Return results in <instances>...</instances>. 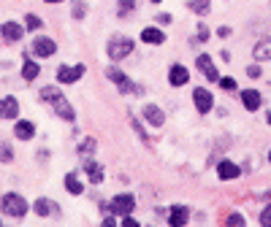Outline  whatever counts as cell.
I'll use <instances>...</instances> for the list:
<instances>
[{
  "label": "cell",
  "instance_id": "6da1fadb",
  "mask_svg": "<svg viewBox=\"0 0 271 227\" xmlns=\"http://www.w3.org/2000/svg\"><path fill=\"white\" fill-rule=\"evenodd\" d=\"M0 211H3L5 217L22 219L27 214V200L22 195H16V192H5L3 200H0Z\"/></svg>",
  "mask_w": 271,
  "mask_h": 227
},
{
  "label": "cell",
  "instance_id": "7a4b0ae2",
  "mask_svg": "<svg viewBox=\"0 0 271 227\" xmlns=\"http://www.w3.org/2000/svg\"><path fill=\"white\" fill-rule=\"evenodd\" d=\"M106 76L119 87V92H122V95H128V92H136V95H141V92H144V87H138V84H133V81H128V76L119 71V68H114V65L106 71Z\"/></svg>",
  "mask_w": 271,
  "mask_h": 227
},
{
  "label": "cell",
  "instance_id": "3957f363",
  "mask_svg": "<svg viewBox=\"0 0 271 227\" xmlns=\"http://www.w3.org/2000/svg\"><path fill=\"white\" fill-rule=\"evenodd\" d=\"M133 51V41L125 38V36H114L108 41V57L111 60H125V57Z\"/></svg>",
  "mask_w": 271,
  "mask_h": 227
},
{
  "label": "cell",
  "instance_id": "277c9868",
  "mask_svg": "<svg viewBox=\"0 0 271 227\" xmlns=\"http://www.w3.org/2000/svg\"><path fill=\"white\" fill-rule=\"evenodd\" d=\"M133 208H136V197L133 195H117L111 200V206H108V211H111L114 217H128Z\"/></svg>",
  "mask_w": 271,
  "mask_h": 227
},
{
  "label": "cell",
  "instance_id": "5b68a950",
  "mask_svg": "<svg viewBox=\"0 0 271 227\" xmlns=\"http://www.w3.org/2000/svg\"><path fill=\"white\" fill-rule=\"evenodd\" d=\"M30 51L36 57H52L57 51V44L52 38H46V36H38L36 41H33V46H30Z\"/></svg>",
  "mask_w": 271,
  "mask_h": 227
},
{
  "label": "cell",
  "instance_id": "8992f818",
  "mask_svg": "<svg viewBox=\"0 0 271 227\" xmlns=\"http://www.w3.org/2000/svg\"><path fill=\"white\" fill-rule=\"evenodd\" d=\"M82 73H84V65H60L57 68V81L60 84H73V81H79L82 79Z\"/></svg>",
  "mask_w": 271,
  "mask_h": 227
},
{
  "label": "cell",
  "instance_id": "52a82bcc",
  "mask_svg": "<svg viewBox=\"0 0 271 227\" xmlns=\"http://www.w3.org/2000/svg\"><path fill=\"white\" fill-rule=\"evenodd\" d=\"M193 103H195V108H198L201 114H209L212 111V92L198 87V90L193 92Z\"/></svg>",
  "mask_w": 271,
  "mask_h": 227
},
{
  "label": "cell",
  "instance_id": "ba28073f",
  "mask_svg": "<svg viewBox=\"0 0 271 227\" xmlns=\"http://www.w3.org/2000/svg\"><path fill=\"white\" fill-rule=\"evenodd\" d=\"M0 116H3V119H16V116H19V103H16V97L5 95L3 100H0Z\"/></svg>",
  "mask_w": 271,
  "mask_h": 227
},
{
  "label": "cell",
  "instance_id": "9c48e42d",
  "mask_svg": "<svg viewBox=\"0 0 271 227\" xmlns=\"http://www.w3.org/2000/svg\"><path fill=\"white\" fill-rule=\"evenodd\" d=\"M22 25H16V22H5L3 27H0V36H3V41H8V44H16V41L22 38Z\"/></svg>",
  "mask_w": 271,
  "mask_h": 227
},
{
  "label": "cell",
  "instance_id": "30bf717a",
  "mask_svg": "<svg viewBox=\"0 0 271 227\" xmlns=\"http://www.w3.org/2000/svg\"><path fill=\"white\" fill-rule=\"evenodd\" d=\"M168 81H171V87H184V84L190 81L187 68H184V65H171V71H168Z\"/></svg>",
  "mask_w": 271,
  "mask_h": 227
},
{
  "label": "cell",
  "instance_id": "8fae6325",
  "mask_svg": "<svg viewBox=\"0 0 271 227\" xmlns=\"http://www.w3.org/2000/svg\"><path fill=\"white\" fill-rule=\"evenodd\" d=\"M195 65H198V71L206 76L209 81H217V68L212 65V60H209V54H198V60H195Z\"/></svg>",
  "mask_w": 271,
  "mask_h": 227
},
{
  "label": "cell",
  "instance_id": "7c38bea8",
  "mask_svg": "<svg viewBox=\"0 0 271 227\" xmlns=\"http://www.w3.org/2000/svg\"><path fill=\"white\" fill-rule=\"evenodd\" d=\"M144 119L152 127H160L165 122V114H163V108H158V106H144Z\"/></svg>",
  "mask_w": 271,
  "mask_h": 227
},
{
  "label": "cell",
  "instance_id": "4fadbf2b",
  "mask_svg": "<svg viewBox=\"0 0 271 227\" xmlns=\"http://www.w3.org/2000/svg\"><path fill=\"white\" fill-rule=\"evenodd\" d=\"M241 103H244L247 111H258V108H261V92L258 90H244L241 92Z\"/></svg>",
  "mask_w": 271,
  "mask_h": 227
},
{
  "label": "cell",
  "instance_id": "5bb4252c",
  "mask_svg": "<svg viewBox=\"0 0 271 227\" xmlns=\"http://www.w3.org/2000/svg\"><path fill=\"white\" fill-rule=\"evenodd\" d=\"M239 173H241V168L236 165V162H230V160H222L220 165H217V176L225 179V182H228V179H236Z\"/></svg>",
  "mask_w": 271,
  "mask_h": 227
},
{
  "label": "cell",
  "instance_id": "9a60e30c",
  "mask_svg": "<svg viewBox=\"0 0 271 227\" xmlns=\"http://www.w3.org/2000/svg\"><path fill=\"white\" fill-rule=\"evenodd\" d=\"M187 217H190V211L184 206H174L168 211V225H174V227H182V225H187Z\"/></svg>",
  "mask_w": 271,
  "mask_h": 227
},
{
  "label": "cell",
  "instance_id": "2e32d148",
  "mask_svg": "<svg viewBox=\"0 0 271 227\" xmlns=\"http://www.w3.org/2000/svg\"><path fill=\"white\" fill-rule=\"evenodd\" d=\"M52 106H54V111H57V116H60V119H65V122H73V108H71V103L65 100V97H57L54 103H52Z\"/></svg>",
  "mask_w": 271,
  "mask_h": 227
},
{
  "label": "cell",
  "instance_id": "e0dca14e",
  "mask_svg": "<svg viewBox=\"0 0 271 227\" xmlns=\"http://www.w3.org/2000/svg\"><path fill=\"white\" fill-rule=\"evenodd\" d=\"M252 57H255L258 62H263V60H271V38H263V41H258V44H255V51H252Z\"/></svg>",
  "mask_w": 271,
  "mask_h": 227
},
{
  "label": "cell",
  "instance_id": "ac0fdd59",
  "mask_svg": "<svg viewBox=\"0 0 271 227\" xmlns=\"http://www.w3.org/2000/svg\"><path fill=\"white\" fill-rule=\"evenodd\" d=\"M141 41H144V44H163L165 33L158 30V27H144V30H141Z\"/></svg>",
  "mask_w": 271,
  "mask_h": 227
},
{
  "label": "cell",
  "instance_id": "d6986e66",
  "mask_svg": "<svg viewBox=\"0 0 271 227\" xmlns=\"http://www.w3.org/2000/svg\"><path fill=\"white\" fill-rule=\"evenodd\" d=\"M14 136L16 138H22V141H27V138H33L36 136V125H33V122H16V127H14Z\"/></svg>",
  "mask_w": 271,
  "mask_h": 227
},
{
  "label": "cell",
  "instance_id": "ffe728a7",
  "mask_svg": "<svg viewBox=\"0 0 271 227\" xmlns=\"http://www.w3.org/2000/svg\"><path fill=\"white\" fill-rule=\"evenodd\" d=\"M84 173H87V176L92 179V184H101L103 182V171H101V165H98L95 160H84Z\"/></svg>",
  "mask_w": 271,
  "mask_h": 227
},
{
  "label": "cell",
  "instance_id": "44dd1931",
  "mask_svg": "<svg viewBox=\"0 0 271 227\" xmlns=\"http://www.w3.org/2000/svg\"><path fill=\"white\" fill-rule=\"evenodd\" d=\"M38 62H33V60H27V54H25V65H22V79L25 81H36L38 79Z\"/></svg>",
  "mask_w": 271,
  "mask_h": 227
},
{
  "label": "cell",
  "instance_id": "7402d4cb",
  "mask_svg": "<svg viewBox=\"0 0 271 227\" xmlns=\"http://www.w3.org/2000/svg\"><path fill=\"white\" fill-rule=\"evenodd\" d=\"M65 189L68 192H71V195H82V182H79V179H76V173H68V176H65Z\"/></svg>",
  "mask_w": 271,
  "mask_h": 227
},
{
  "label": "cell",
  "instance_id": "603a6c76",
  "mask_svg": "<svg viewBox=\"0 0 271 227\" xmlns=\"http://www.w3.org/2000/svg\"><path fill=\"white\" fill-rule=\"evenodd\" d=\"M33 208H36V214H38V217H49V214L54 211L52 200H46V197H38V200H36V206H33Z\"/></svg>",
  "mask_w": 271,
  "mask_h": 227
},
{
  "label": "cell",
  "instance_id": "cb8c5ba5",
  "mask_svg": "<svg viewBox=\"0 0 271 227\" xmlns=\"http://www.w3.org/2000/svg\"><path fill=\"white\" fill-rule=\"evenodd\" d=\"M92 154H95V141H92V138H84V141L79 143V157L87 160V157H92Z\"/></svg>",
  "mask_w": 271,
  "mask_h": 227
},
{
  "label": "cell",
  "instance_id": "d4e9b609",
  "mask_svg": "<svg viewBox=\"0 0 271 227\" xmlns=\"http://www.w3.org/2000/svg\"><path fill=\"white\" fill-rule=\"evenodd\" d=\"M60 95H62V92L57 90V87H44V90H41V95H38V97H41V100H46V103H54Z\"/></svg>",
  "mask_w": 271,
  "mask_h": 227
},
{
  "label": "cell",
  "instance_id": "484cf974",
  "mask_svg": "<svg viewBox=\"0 0 271 227\" xmlns=\"http://www.w3.org/2000/svg\"><path fill=\"white\" fill-rule=\"evenodd\" d=\"M187 8L193 14H209V0H193V3H187Z\"/></svg>",
  "mask_w": 271,
  "mask_h": 227
},
{
  "label": "cell",
  "instance_id": "4316f807",
  "mask_svg": "<svg viewBox=\"0 0 271 227\" xmlns=\"http://www.w3.org/2000/svg\"><path fill=\"white\" fill-rule=\"evenodd\" d=\"M133 8H136V0H119L117 3V14L119 16H128Z\"/></svg>",
  "mask_w": 271,
  "mask_h": 227
},
{
  "label": "cell",
  "instance_id": "83f0119b",
  "mask_svg": "<svg viewBox=\"0 0 271 227\" xmlns=\"http://www.w3.org/2000/svg\"><path fill=\"white\" fill-rule=\"evenodd\" d=\"M0 160H3V162H11V160H14V149H11L8 143H0Z\"/></svg>",
  "mask_w": 271,
  "mask_h": 227
},
{
  "label": "cell",
  "instance_id": "f1b7e54d",
  "mask_svg": "<svg viewBox=\"0 0 271 227\" xmlns=\"http://www.w3.org/2000/svg\"><path fill=\"white\" fill-rule=\"evenodd\" d=\"M25 27L38 30V27H41V19H38V16H33V14H27V16H25Z\"/></svg>",
  "mask_w": 271,
  "mask_h": 227
},
{
  "label": "cell",
  "instance_id": "f546056e",
  "mask_svg": "<svg viewBox=\"0 0 271 227\" xmlns=\"http://www.w3.org/2000/svg\"><path fill=\"white\" fill-rule=\"evenodd\" d=\"M84 8H87V5H84L82 0H73V19H82V16H84Z\"/></svg>",
  "mask_w": 271,
  "mask_h": 227
},
{
  "label": "cell",
  "instance_id": "4dcf8cb0",
  "mask_svg": "<svg viewBox=\"0 0 271 227\" xmlns=\"http://www.w3.org/2000/svg\"><path fill=\"white\" fill-rule=\"evenodd\" d=\"M228 225H230V227L244 225V217H241V214H230V217H228Z\"/></svg>",
  "mask_w": 271,
  "mask_h": 227
},
{
  "label": "cell",
  "instance_id": "1f68e13d",
  "mask_svg": "<svg viewBox=\"0 0 271 227\" xmlns=\"http://www.w3.org/2000/svg\"><path fill=\"white\" fill-rule=\"evenodd\" d=\"M261 222L271 227V206H266V208H263V214H261Z\"/></svg>",
  "mask_w": 271,
  "mask_h": 227
},
{
  "label": "cell",
  "instance_id": "d6a6232c",
  "mask_svg": "<svg viewBox=\"0 0 271 227\" xmlns=\"http://www.w3.org/2000/svg\"><path fill=\"white\" fill-rule=\"evenodd\" d=\"M247 76H250V79H261V68L250 65V68H247Z\"/></svg>",
  "mask_w": 271,
  "mask_h": 227
},
{
  "label": "cell",
  "instance_id": "836d02e7",
  "mask_svg": "<svg viewBox=\"0 0 271 227\" xmlns=\"http://www.w3.org/2000/svg\"><path fill=\"white\" fill-rule=\"evenodd\" d=\"M133 130L138 133V138H141V141H147V133H144V130H141V125H138V122H136V119H133Z\"/></svg>",
  "mask_w": 271,
  "mask_h": 227
},
{
  "label": "cell",
  "instance_id": "e575fe53",
  "mask_svg": "<svg viewBox=\"0 0 271 227\" xmlns=\"http://www.w3.org/2000/svg\"><path fill=\"white\" fill-rule=\"evenodd\" d=\"M138 222H133V219H130V214L128 217H122V227H136Z\"/></svg>",
  "mask_w": 271,
  "mask_h": 227
},
{
  "label": "cell",
  "instance_id": "d590c367",
  "mask_svg": "<svg viewBox=\"0 0 271 227\" xmlns=\"http://www.w3.org/2000/svg\"><path fill=\"white\" fill-rule=\"evenodd\" d=\"M222 87H225V90H236V81L233 79H222Z\"/></svg>",
  "mask_w": 271,
  "mask_h": 227
},
{
  "label": "cell",
  "instance_id": "8d00e7d4",
  "mask_svg": "<svg viewBox=\"0 0 271 227\" xmlns=\"http://www.w3.org/2000/svg\"><path fill=\"white\" fill-rule=\"evenodd\" d=\"M217 36H220V38H228V36H230V27H220V30H217Z\"/></svg>",
  "mask_w": 271,
  "mask_h": 227
},
{
  "label": "cell",
  "instance_id": "74e56055",
  "mask_svg": "<svg viewBox=\"0 0 271 227\" xmlns=\"http://www.w3.org/2000/svg\"><path fill=\"white\" fill-rule=\"evenodd\" d=\"M198 38H201V41H206V38H209V33H206V27H204V25L198 27Z\"/></svg>",
  "mask_w": 271,
  "mask_h": 227
},
{
  "label": "cell",
  "instance_id": "f35d334b",
  "mask_svg": "<svg viewBox=\"0 0 271 227\" xmlns=\"http://www.w3.org/2000/svg\"><path fill=\"white\" fill-rule=\"evenodd\" d=\"M158 22H160V25H168L171 16H168V14H160V16H158Z\"/></svg>",
  "mask_w": 271,
  "mask_h": 227
},
{
  "label": "cell",
  "instance_id": "ab89813d",
  "mask_svg": "<svg viewBox=\"0 0 271 227\" xmlns=\"http://www.w3.org/2000/svg\"><path fill=\"white\" fill-rule=\"evenodd\" d=\"M46 3H60V0H46Z\"/></svg>",
  "mask_w": 271,
  "mask_h": 227
},
{
  "label": "cell",
  "instance_id": "60d3db41",
  "mask_svg": "<svg viewBox=\"0 0 271 227\" xmlns=\"http://www.w3.org/2000/svg\"><path fill=\"white\" fill-rule=\"evenodd\" d=\"M152 3H163V0H152Z\"/></svg>",
  "mask_w": 271,
  "mask_h": 227
},
{
  "label": "cell",
  "instance_id": "b9f144b4",
  "mask_svg": "<svg viewBox=\"0 0 271 227\" xmlns=\"http://www.w3.org/2000/svg\"><path fill=\"white\" fill-rule=\"evenodd\" d=\"M269 125H271V114H269Z\"/></svg>",
  "mask_w": 271,
  "mask_h": 227
},
{
  "label": "cell",
  "instance_id": "7bdbcfd3",
  "mask_svg": "<svg viewBox=\"0 0 271 227\" xmlns=\"http://www.w3.org/2000/svg\"><path fill=\"white\" fill-rule=\"evenodd\" d=\"M269 160H271V154H269Z\"/></svg>",
  "mask_w": 271,
  "mask_h": 227
}]
</instances>
